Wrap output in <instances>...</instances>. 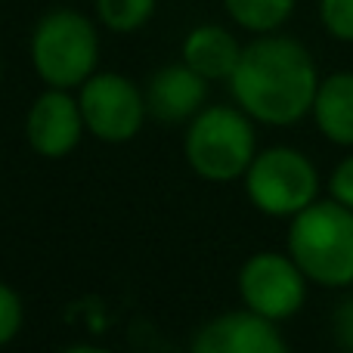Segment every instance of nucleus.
I'll list each match as a JSON object with an SVG mask.
<instances>
[{
	"label": "nucleus",
	"mask_w": 353,
	"mask_h": 353,
	"mask_svg": "<svg viewBox=\"0 0 353 353\" xmlns=\"http://www.w3.org/2000/svg\"><path fill=\"white\" fill-rule=\"evenodd\" d=\"M183 155L201 180L232 183L251 168L257 155V137L251 115L232 105H208L189 121L183 137Z\"/></svg>",
	"instance_id": "3"
},
{
	"label": "nucleus",
	"mask_w": 353,
	"mask_h": 353,
	"mask_svg": "<svg viewBox=\"0 0 353 353\" xmlns=\"http://www.w3.org/2000/svg\"><path fill=\"white\" fill-rule=\"evenodd\" d=\"M155 0H97V16L109 31L134 34L152 19Z\"/></svg>",
	"instance_id": "14"
},
{
	"label": "nucleus",
	"mask_w": 353,
	"mask_h": 353,
	"mask_svg": "<svg viewBox=\"0 0 353 353\" xmlns=\"http://www.w3.org/2000/svg\"><path fill=\"white\" fill-rule=\"evenodd\" d=\"M319 19L332 37L353 43V0H319Z\"/></svg>",
	"instance_id": "15"
},
{
	"label": "nucleus",
	"mask_w": 353,
	"mask_h": 353,
	"mask_svg": "<svg viewBox=\"0 0 353 353\" xmlns=\"http://www.w3.org/2000/svg\"><path fill=\"white\" fill-rule=\"evenodd\" d=\"M239 56H242L239 41L220 25H199L183 41V62L205 81H230Z\"/></svg>",
	"instance_id": "11"
},
{
	"label": "nucleus",
	"mask_w": 353,
	"mask_h": 353,
	"mask_svg": "<svg viewBox=\"0 0 353 353\" xmlns=\"http://www.w3.org/2000/svg\"><path fill=\"white\" fill-rule=\"evenodd\" d=\"M223 6L232 16V22L242 25L245 31H257V34L276 31L294 12V0H223Z\"/></svg>",
	"instance_id": "13"
},
{
	"label": "nucleus",
	"mask_w": 353,
	"mask_h": 353,
	"mask_svg": "<svg viewBox=\"0 0 353 353\" xmlns=\"http://www.w3.org/2000/svg\"><path fill=\"white\" fill-rule=\"evenodd\" d=\"M313 118L325 140L353 146V72H338L319 81Z\"/></svg>",
	"instance_id": "12"
},
{
	"label": "nucleus",
	"mask_w": 353,
	"mask_h": 353,
	"mask_svg": "<svg viewBox=\"0 0 353 353\" xmlns=\"http://www.w3.org/2000/svg\"><path fill=\"white\" fill-rule=\"evenodd\" d=\"M22 319H25L22 298H19L6 282H0V347H6V344L19 335Z\"/></svg>",
	"instance_id": "16"
},
{
	"label": "nucleus",
	"mask_w": 353,
	"mask_h": 353,
	"mask_svg": "<svg viewBox=\"0 0 353 353\" xmlns=\"http://www.w3.org/2000/svg\"><path fill=\"white\" fill-rule=\"evenodd\" d=\"M87 130L81 99L72 97L65 87H47L31 103L25 118V137L28 146L43 159H65L81 143V134Z\"/></svg>",
	"instance_id": "8"
},
{
	"label": "nucleus",
	"mask_w": 353,
	"mask_h": 353,
	"mask_svg": "<svg viewBox=\"0 0 353 353\" xmlns=\"http://www.w3.org/2000/svg\"><path fill=\"white\" fill-rule=\"evenodd\" d=\"M288 344L273 319L254 310H236L211 319L192 338L195 353H282Z\"/></svg>",
	"instance_id": "9"
},
{
	"label": "nucleus",
	"mask_w": 353,
	"mask_h": 353,
	"mask_svg": "<svg viewBox=\"0 0 353 353\" xmlns=\"http://www.w3.org/2000/svg\"><path fill=\"white\" fill-rule=\"evenodd\" d=\"M329 189H332V199L353 208V155H347V159L335 168V174H332V180H329Z\"/></svg>",
	"instance_id": "17"
},
{
	"label": "nucleus",
	"mask_w": 353,
	"mask_h": 353,
	"mask_svg": "<svg viewBox=\"0 0 353 353\" xmlns=\"http://www.w3.org/2000/svg\"><path fill=\"white\" fill-rule=\"evenodd\" d=\"M239 294L248 310L279 323L304 307L307 276L292 254L257 251L239 270Z\"/></svg>",
	"instance_id": "7"
},
{
	"label": "nucleus",
	"mask_w": 353,
	"mask_h": 353,
	"mask_svg": "<svg viewBox=\"0 0 353 353\" xmlns=\"http://www.w3.org/2000/svg\"><path fill=\"white\" fill-rule=\"evenodd\" d=\"M81 112L84 124L97 140L103 143H128L143 130L149 105L143 90L115 72H93L81 84Z\"/></svg>",
	"instance_id": "6"
},
{
	"label": "nucleus",
	"mask_w": 353,
	"mask_h": 353,
	"mask_svg": "<svg viewBox=\"0 0 353 353\" xmlns=\"http://www.w3.org/2000/svg\"><path fill=\"white\" fill-rule=\"evenodd\" d=\"M245 192L267 217H294L316 201L319 174L304 152L292 146H270L257 152L245 171Z\"/></svg>",
	"instance_id": "5"
},
{
	"label": "nucleus",
	"mask_w": 353,
	"mask_h": 353,
	"mask_svg": "<svg viewBox=\"0 0 353 353\" xmlns=\"http://www.w3.org/2000/svg\"><path fill=\"white\" fill-rule=\"evenodd\" d=\"M288 254L316 285H353V208L332 199L313 201L294 214L288 230Z\"/></svg>",
	"instance_id": "2"
},
{
	"label": "nucleus",
	"mask_w": 353,
	"mask_h": 353,
	"mask_svg": "<svg viewBox=\"0 0 353 353\" xmlns=\"http://www.w3.org/2000/svg\"><path fill=\"white\" fill-rule=\"evenodd\" d=\"M232 99L254 121L285 128L313 112L319 74L304 43L282 34H263L242 47L236 72L230 74Z\"/></svg>",
	"instance_id": "1"
},
{
	"label": "nucleus",
	"mask_w": 353,
	"mask_h": 353,
	"mask_svg": "<svg viewBox=\"0 0 353 353\" xmlns=\"http://www.w3.org/2000/svg\"><path fill=\"white\" fill-rule=\"evenodd\" d=\"M208 99V81L186 62L180 65H165L149 78L146 87V105L149 115H155L165 124L192 121Z\"/></svg>",
	"instance_id": "10"
},
{
	"label": "nucleus",
	"mask_w": 353,
	"mask_h": 353,
	"mask_svg": "<svg viewBox=\"0 0 353 353\" xmlns=\"http://www.w3.org/2000/svg\"><path fill=\"white\" fill-rule=\"evenodd\" d=\"M99 62V34L78 10H53L34 25L31 65L47 87H81Z\"/></svg>",
	"instance_id": "4"
},
{
	"label": "nucleus",
	"mask_w": 353,
	"mask_h": 353,
	"mask_svg": "<svg viewBox=\"0 0 353 353\" xmlns=\"http://www.w3.org/2000/svg\"><path fill=\"white\" fill-rule=\"evenodd\" d=\"M332 329H335V338L341 347L353 350V294L344 298L341 304L335 307V316H332Z\"/></svg>",
	"instance_id": "18"
},
{
	"label": "nucleus",
	"mask_w": 353,
	"mask_h": 353,
	"mask_svg": "<svg viewBox=\"0 0 353 353\" xmlns=\"http://www.w3.org/2000/svg\"><path fill=\"white\" fill-rule=\"evenodd\" d=\"M0 74H3V65H0Z\"/></svg>",
	"instance_id": "19"
}]
</instances>
